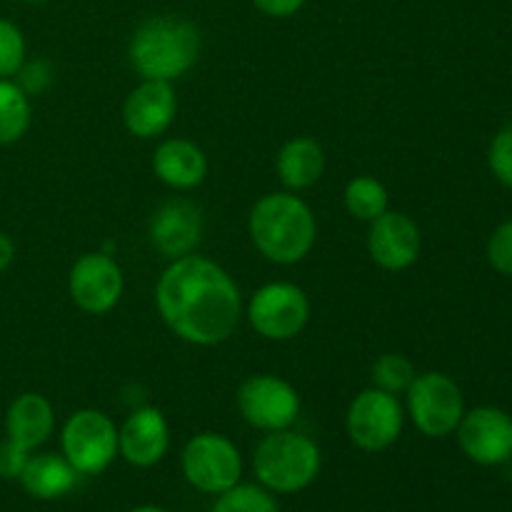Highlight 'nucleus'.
Here are the masks:
<instances>
[{"label": "nucleus", "mask_w": 512, "mask_h": 512, "mask_svg": "<svg viewBox=\"0 0 512 512\" xmlns=\"http://www.w3.org/2000/svg\"><path fill=\"white\" fill-rule=\"evenodd\" d=\"M155 308L180 340L213 348L235 333L243 300L235 280L203 255L173 260L155 285Z\"/></svg>", "instance_id": "obj_1"}, {"label": "nucleus", "mask_w": 512, "mask_h": 512, "mask_svg": "<svg viewBox=\"0 0 512 512\" xmlns=\"http://www.w3.org/2000/svg\"><path fill=\"white\" fill-rule=\"evenodd\" d=\"M248 230L258 253L278 265H295L308 258L318 238L313 210L293 193L263 195L250 210Z\"/></svg>", "instance_id": "obj_2"}, {"label": "nucleus", "mask_w": 512, "mask_h": 512, "mask_svg": "<svg viewBox=\"0 0 512 512\" xmlns=\"http://www.w3.org/2000/svg\"><path fill=\"white\" fill-rule=\"evenodd\" d=\"M128 58L143 80L173 83L198 63L200 30L173 15L150 18L130 38Z\"/></svg>", "instance_id": "obj_3"}, {"label": "nucleus", "mask_w": 512, "mask_h": 512, "mask_svg": "<svg viewBox=\"0 0 512 512\" xmlns=\"http://www.w3.org/2000/svg\"><path fill=\"white\" fill-rule=\"evenodd\" d=\"M323 455L313 438L295 430H275L258 443L253 470L258 483L275 495H293L310 488L320 475Z\"/></svg>", "instance_id": "obj_4"}, {"label": "nucleus", "mask_w": 512, "mask_h": 512, "mask_svg": "<svg viewBox=\"0 0 512 512\" xmlns=\"http://www.w3.org/2000/svg\"><path fill=\"white\" fill-rule=\"evenodd\" d=\"M60 445L78 475H100L118 455V428L103 410L83 408L65 420Z\"/></svg>", "instance_id": "obj_5"}, {"label": "nucleus", "mask_w": 512, "mask_h": 512, "mask_svg": "<svg viewBox=\"0 0 512 512\" xmlns=\"http://www.w3.org/2000/svg\"><path fill=\"white\" fill-rule=\"evenodd\" d=\"M183 475L195 490L220 495L240 483L243 458L230 438L220 433H198L185 443L180 455Z\"/></svg>", "instance_id": "obj_6"}, {"label": "nucleus", "mask_w": 512, "mask_h": 512, "mask_svg": "<svg viewBox=\"0 0 512 512\" xmlns=\"http://www.w3.org/2000/svg\"><path fill=\"white\" fill-rule=\"evenodd\" d=\"M408 410L425 438H448L465 415L463 390L445 373L415 375L408 388Z\"/></svg>", "instance_id": "obj_7"}, {"label": "nucleus", "mask_w": 512, "mask_h": 512, "mask_svg": "<svg viewBox=\"0 0 512 512\" xmlns=\"http://www.w3.org/2000/svg\"><path fill=\"white\" fill-rule=\"evenodd\" d=\"M405 413L398 398L378 388H368L355 395L345 413V430L355 448L365 453L388 450L403 433Z\"/></svg>", "instance_id": "obj_8"}, {"label": "nucleus", "mask_w": 512, "mask_h": 512, "mask_svg": "<svg viewBox=\"0 0 512 512\" xmlns=\"http://www.w3.org/2000/svg\"><path fill=\"white\" fill-rule=\"evenodd\" d=\"M248 320L265 340L295 338L310 320V300L303 288L293 283H268L248 303Z\"/></svg>", "instance_id": "obj_9"}, {"label": "nucleus", "mask_w": 512, "mask_h": 512, "mask_svg": "<svg viewBox=\"0 0 512 512\" xmlns=\"http://www.w3.org/2000/svg\"><path fill=\"white\" fill-rule=\"evenodd\" d=\"M240 415L248 425L275 433V430H288L300 415V395L288 380L278 375L260 373L243 380L235 395Z\"/></svg>", "instance_id": "obj_10"}, {"label": "nucleus", "mask_w": 512, "mask_h": 512, "mask_svg": "<svg viewBox=\"0 0 512 512\" xmlns=\"http://www.w3.org/2000/svg\"><path fill=\"white\" fill-rule=\"evenodd\" d=\"M123 270L108 253H85L68 275V293L83 313L105 315L123 295Z\"/></svg>", "instance_id": "obj_11"}, {"label": "nucleus", "mask_w": 512, "mask_h": 512, "mask_svg": "<svg viewBox=\"0 0 512 512\" xmlns=\"http://www.w3.org/2000/svg\"><path fill=\"white\" fill-rule=\"evenodd\" d=\"M460 450L473 463L493 468L512 458V418L500 408H475L458 425Z\"/></svg>", "instance_id": "obj_12"}, {"label": "nucleus", "mask_w": 512, "mask_h": 512, "mask_svg": "<svg viewBox=\"0 0 512 512\" xmlns=\"http://www.w3.org/2000/svg\"><path fill=\"white\" fill-rule=\"evenodd\" d=\"M420 228L410 215L398 210H385L380 218L370 223L368 253L383 270L410 268L420 255Z\"/></svg>", "instance_id": "obj_13"}, {"label": "nucleus", "mask_w": 512, "mask_h": 512, "mask_svg": "<svg viewBox=\"0 0 512 512\" xmlns=\"http://www.w3.org/2000/svg\"><path fill=\"white\" fill-rule=\"evenodd\" d=\"M150 243L160 255L170 260L195 253L203 238V213L188 200H170L160 205L150 218Z\"/></svg>", "instance_id": "obj_14"}, {"label": "nucleus", "mask_w": 512, "mask_h": 512, "mask_svg": "<svg viewBox=\"0 0 512 512\" xmlns=\"http://www.w3.org/2000/svg\"><path fill=\"white\" fill-rule=\"evenodd\" d=\"M178 113L173 83L163 80H143L133 93L125 98L123 123L130 135L140 140H150L163 135L173 125Z\"/></svg>", "instance_id": "obj_15"}, {"label": "nucleus", "mask_w": 512, "mask_h": 512, "mask_svg": "<svg viewBox=\"0 0 512 512\" xmlns=\"http://www.w3.org/2000/svg\"><path fill=\"white\" fill-rule=\"evenodd\" d=\"M170 448V425L158 408H138L118 430V455L135 468H153Z\"/></svg>", "instance_id": "obj_16"}, {"label": "nucleus", "mask_w": 512, "mask_h": 512, "mask_svg": "<svg viewBox=\"0 0 512 512\" xmlns=\"http://www.w3.org/2000/svg\"><path fill=\"white\" fill-rule=\"evenodd\" d=\"M153 170L168 188L193 190L208 175V158L193 140L168 138L155 148Z\"/></svg>", "instance_id": "obj_17"}, {"label": "nucleus", "mask_w": 512, "mask_h": 512, "mask_svg": "<svg viewBox=\"0 0 512 512\" xmlns=\"http://www.w3.org/2000/svg\"><path fill=\"white\" fill-rule=\"evenodd\" d=\"M53 428L55 413L45 395L23 393L10 403L8 415H5V435L30 453L48 443Z\"/></svg>", "instance_id": "obj_18"}, {"label": "nucleus", "mask_w": 512, "mask_h": 512, "mask_svg": "<svg viewBox=\"0 0 512 512\" xmlns=\"http://www.w3.org/2000/svg\"><path fill=\"white\" fill-rule=\"evenodd\" d=\"M275 170H278L280 183L288 190L310 188L325 173L323 145L313 138H305V135L290 138L275 158Z\"/></svg>", "instance_id": "obj_19"}, {"label": "nucleus", "mask_w": 512, "mask_h": 512, "mask_svg": "<svg viewBox=\"0 0 512 512\" xmlns=\"http://www.w3.org/2000/svg\"><path fill=\"white\" fill-rule=\"evenodd\" d=\"M20 485L28 495L38 500L65 498L78 483V470L65 460V455L40 453L30 455L20 473Z\"/></svg>", "instance_id": "obj_20"}, {"label": "nucleus", "mask_w": 512, "mask_h": 512, "mask_svg": "<svg viewBox=\"0 0 512 512\" xmlns=\"http://www.w3.org/2000/svg\"><path fill=\"white\" fill-rule=\"evenodd\" d=\"M30 95L10 78H0V145H13L28 133Z\"/></svg>", "instance_id": "obj_21"}, {"label": "nucleus", "mask_w": 512, "mask_h": 512, "mask_svg": "<svg viewBox=\"0 0 512 512\" xmlns=\"http://www.w3.org/2000/svg\"><path fill=\"white\" fill-rule=\"evenodd\" d=\"M343 198L348 213L363 223H373L388 210V190L380 180L370 178V175H358V178L350 180L345 185Z\"/></svg>", "instance_id": "obj_22"}, {"label": "nucleus", "mask_w": 512, "mask_h": 512, "mask_svg": "<svg viewBox=\"0 0 512 512\" xmlns=\"http://www.w3.org/2000/svg\"><path fill=\"white\" fill-rule=\"evenodd\" d=\"M213 512H280L278 500L263 485H233L218 495Z\"/></svg>", "instance_id": "obj_23"}, {"label": "nucleus", "mask_w": 512, "mask_h": 512, "mask_svg": "<svg viewBox=\"0 0 512 512\" xmlns=\"http://www.w3.org/2000/svg\"><path fill=\"white\" fill-rule=\"evenodd\" d=\"M415 380V368L405 355L385 353L373 365V388L383 390L398 398L400 393H408L410 383Z\"/></svg>", "instance_id": "obj_24"}, {"label": "nucleus", "mask_w": 512, "mask_h": 512, "mask_svg": "<svg viewBox=\"0 0 512 512\" xmlns=\"http://www.w3.org/2000/svg\"><path fill=\"white\" fill-rule=\"evenodd\" d=\"M25 65L23 30L13 20L0 18V78H13Z\"/></svg>", "instance_id": "obj_25"}, {"label": "nucleus", "mask_w": 512, "mask_h": 512, "mask_svg": "<svg viewBox=\"0 0 512 512\" xmlns=\"http://www.w3.org/2000/svg\"><path fill=\"white\" fill-rule=\"evenodd\" d=\"M488 163L495 178H498L505 188H512V128L500 130V133L495 135L493 143H490Z\"/></svg>", "instance_id": "obj_26"}, {"label": "nucleus", "mask_w": 512, "mask_h": 512, "mask_svg": "<svg viewBox=\"0 0 512 512\" xmlns=\"http://www.w3.org/2000/svg\"><path fill=\"white\" fill-rule=\"evenodd\" d=\"M488 260L498 273L512 275V220L495 228L488 240Z\"/></svg>", "instance_id": "obj_27"}, {"label": "nucleus", "mask_w": 512, "mask_h": 512, "mask_svg": "<svg viewBox=\"0 0 512 512\" xmlns=\"http://www.w3.org/2000/svg\"><path fill=\"white\" fill-rule=\"evenodd\" d=\"M28 458H30V450H25L23 445L5 438L3 443H0V478L18 480L20 473H23L25 463H28Z\"/></svg>", "instance_id": "obj_28"}, {"label": "nucleus", "mask_w": 512, "mask_h": 512, "mask_svg": "<svg viewBox=\"0 0 512 512\" xmlns=\"http://www.w3.org/2000/svg\"><path fill=\"white\" fill-rule=\"evenodd\" d=\"M253 5L270 18H290L303 8L305 0H253Z\"/></svg>", "instance_id": "obj_29"}, {"label": "nucleus", "mask_w": 512, "mask_h": 512, "mask_svg": "<svg viewBox=\"0 0 512 512\" xmlns=\"http://www.w3.org/2000/svg\"><path fill=\"white\" fill-rule=\"evenodd\" d=\"M13 258H15V245H13V240H10L5 233H0V273L10 268V263H13Z\"/></svg>", "instance_id": "obj_30"}, {"label": "nucleus", "mask_w": 512, "mask_h": 512, "mask_svg": "<svg viewBox=\"0 0 512 512\" xmlns=\"http://www.w3.org/2000/svg\"><path fill=\"white\" fill-rule=\"evenodd\" d=\"M128 512H168V510L158 508V505H138V508H133V510H128Z\"/></svg>", "instance_id": "obj_31"}, {"label": "nucleus", "mask_w": 512, "mask_h": 512, "mask_svg": "<svg viewBox=\"0 0 512 512\" xmlns=\"http://www.w3.org/2000/svg\"><path fill=\"white\" fill-rule=\"evenodd\" d=\"M23 3H45V0H23Z\"/></svg>", "instance_id": "obj_32"}]
</instances>
